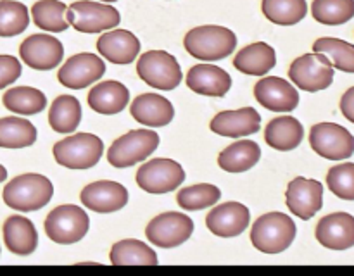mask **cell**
I'll return each mask as SVG.
<instances>
[{
	"label": "cell",
	"instance_id": "1",
	"mask_svg": "<svg viewBox=\"0 0 354 276\" xmlns=\"http://www.w3.org/2000/svg\"><path fill=\"white\" fill-rule=\"evenodd\" d=\"M54 195V185L50 179L38 172H26L10 179L3 186V202L10 209L21 213H31L47 206Z\"/></svg>",
	"mask_w": 354,
	"mask_h": 276
},
{
	"label": "cell",
	"instance_id": "2",
	"mask_svg": "<svg viewBox=\"0 0 354 276\" xmlns=\"http://www.w3.org/2000/svg\"><path fill=\"white\" fill-rule=\"evenodd\" d=\"M183 47L192 57L201 61H221L234 54L237 47V37L230 28L206 24L187 31L183 38Z\"/></svg>",
	"mask_w": 354,
	"mask_h": 276
},
{
	"label": "cell",
	"instance_id": "3",
	"mask_svg": "<svg viewBox=\"0 0 354 276\" xmlns=\"http://www.w3.org/2000/svg\"><path fill=\"white\" fill-rule=\"evenodd\" d=\"M296 233L292 217L283 213H266L252 224L251 241L259 252L280 254L292 245Z\"/></svg>",
	"mask_w": 354,
	"mask_h": 276
},
{
	"label": "cell",
	"instance_id": "4",
	"mask_svg": "<svg viewBox=\"0 0 354 276\" xmlns=\"http://www.w3.org/2000/svg\"><path fill=\"white\" fill-rule=\"evenodd\" d=\"M54 159L68 169H88L100 161L104 141L97 135L76 133L54 145Z\"/></svg>",
	"mask_w": 354,
	"mask_h": 276
},
{
	"label": "cell",
	"instance_id": "5",
	"mask_svg": "<svg viewBox=\"0 0 354 276\" xmlns=\"http://www.w3.org/2000/svg\"><path fill=\"white\" fill-rule=\"evenodd\" d=\"M159 147V135L149 128L131 130L116 138L107 150V161L114 168H130L144 162Z\"/></svg>",
	"mask_w": 354,
	"mask_h": 276
},
{
	"label": "cell",
	"instance_id": "6",
	"mask_svg": "<svg viewBox=\"0 0 354 276\" xmlns=\"http://www.w3.org/2000/svg\"><path fill=\"white\" fill-rule=\"evenodd\" d=\"M69 26L80 33H100L118 28L121 16L116 7L99 0H78L68 7L66 12Z\"/></svg>",
	"mask_w": 354,
	"mask_h": 276
},
{
	"label": "cell",
	"instance_id": "7",
	"mask_svg": "<svg viewBox=\"0 0 354 276\" xmlns=\"http://www.w3.org/2000/svg\"><path fill=\"white\" fill-rule=\"evenodd\" d=\"M88 214L75 204L55 207L45 219V233L59 245L76 244L88 233Z\"/></svg>",
	"mask_w": 354,
	"mask_h": 276
},
{
	"label": "cell",
	"instance_id": "8",
	"mask_svg": "<svg viewBox=\"0 0 354 276\" xmlns=\"http://www.w3.org/2000/svg\"><path fill=\"white\" fill-rule=\"evenodd\" d=\"M335 69L330 59L322 52H311L294 59L289 68V78L304 92H320L334 81Z\"/></svg>",
	"mask_w": 354,
	"mask_h": 276
},
{
	"label": "cell",
	"instance_id": "9",
	"mask_svg": "<svg viewBox=\"0 0 354 276\" xmlns=\"http://www.w3.org/2000/svg\"><path fill=\"white\" fill-rule=\"evenodd\" d=\"M138 78L158 90H175L182 83V69L175 55L166 50H147L138 57Z\"/></svg>",
	"mask_w": 354,
	"mask_h": 276
},
{
	"label": "cell",
	"instance_id": "10",
	"mask_svg": "<svg viewBox=\"0 0 354 276\" xmlns=\"http://www.w3.org/2000/svg\"><path fill=\"white\" fill-rule=\"evenodd\" d=\"M137 185L152 195H162L178 188L185 179L182 164L173 159H152L138 168Z\"/></svg>",
	"mask_w": 354,
	"mask_h": 276
},
{
	"label": "cell",
	"instance_id": "11",
	"mask_svg": "<svg viewBox=\"0 0 354 276\" xmlns=\"http://www.w3.org/2000/svg\"><path fill=\"white\" fill-rule=\"evenodd\" d=\"M194 233V221L187 214L162 213L149 221L145 226V237L152 245L161 248H175L185 244Z\"/></svg>",
	"mask_w": 354,
	"mask_h": 276
},
{
	"label": "cell",
	"instance_id": "12",
	"mask_svg": "<svg viewBox=\"0 0 354 276\" xmlns=\"http://www.w3.org/2000/svg\"><path fill=\"white\" fill-rule=\"evenodd\" d=\"M310 145L328 161H344L354 154V137L335 123H318L310 131Z\"/></svg>",
	"mask_w": 354,
	"mask_h": 276
},
{
	"label": "cell",
	"instance_id": "13",
	"mask_svg": "<svg viewBox=\"0 0 354 276\" xmlns=\"http://www.w3.org/2000/svg\"><path fill=\"white\" fill-rule=\"evenodd\" d=\"M21 61L37 71H50L62 62L64 47L52 34H31L19 45Z\"/></svg>",
	"mask_w": 354,
	"mask_h": 276
},
{
	"label": "cell",
	"instance_id": "14",
	"mask_svg": "<svg viewBox=\"0 0 354 276\" xmlns=\"http://www.w3.org/2000/svg\"><path fill=\"white\" fill-rule=\"evenodd\" d=\"M106 72V64L102 59L90 52L71 55L57 72V79L61 85L71 90L86 88L92 83L99 81Z\"/></svg>",
	"mask_w": 354,
	"mask_h": 276
},
{
	"label": "cell",
	"instance_id": "15",
	"mask_svg": "<svg viewBox=\"0 0 354 276\" xmlns=\"http://www.w3.org/2000/svg\"><path fill=\"white\" fill-rule=\"evenodd\" d=\"M286 204L294 216L311 219L324 207V185L311 178H294L286 192Z\"/></svg>",
	"mask_w": 354,
	"mask_h": 276
},
{
	"label": "cell",
	"instance_id": "16",
	"mask_svg": "<svg viewBox=\"0 0 354 276\" xmlns=\"http://www.w3.org/2000/svg\"><path fill=\"white\" fill-rule=\"evenodd\" d=\"M80 199L83 206L93 213H116L128 204V190L118 181L100 179L86 185L80 193Z\"/></svg>",
	"mask_w": 354,
	"mask_h": 276
},
{
	"label": "cell",
	"instance_id": "17",
	"mask_svg": "<svg viewBox=\"0 0 354 276\" xmlns=\"http://www.w3.org/2000/svg\"><path fill=\"white\" fill-rule=\"evenodd\" d=\"M254 97L265 109L290 112L299 106V92L287 79L266 76L254 85Z\"/></svg>",
	"mask_w": 354,
	"mask_h": 276
},
{
	"label": "cell",
	"instance_id": "18",
	"mask_svg": "<svg viewBox=\"0 0 354 276\" xmlns=\"http://www.w3.org/2000/svg\"><path fill=\"white\" fill-rule=\"evenodd\" d=\"M251 221V213L241 202H225L213 207L206 216V226L213 235L221 238L239 237Z\"/></svg>",
	"mask_w": 354,
	"mask_h": 276
},
{
	"label": "cell",
	"instance_id": "19",
	"mask_svg": "<svg viewBox=\"0 0 354 276\" xmlns=\"http://www.w3.org/2000/svg\"><path fill=\"white\" fill-rule=\"evenodd\" d=\"M318 244L330 250H346L354 247V216L349 213H334L322 217L315 231Z\"/></svg>",
	"mask_w": 354,
	"mask_h": 276
},
{
	"label": "cell",
	"instance_id": "20",
	"mask_svg": "<svg viewBox=\"0 0 354 276\" xmlns=\"http://www.w3.org/2000/svg\"><path fill=\"white\" fill-rule=\"evenodd\" d=\"M261 126V116L254 107H242L237 110L218 112L211 121L209 128L213 133L228 138H242L254 135Z\"/></svg>",
	"mask_w": 354,
	"mask_h": 276
},
{
	"label": "cell",
	"instance_id": "21",
	"mask_svg": "<svg viewBox=\"0 0 354 276\" xmlns=\"http://www.w3.org/2000/svg\"><path fill=\"white\" fill-rule=\"evenodd\" d=\"M97 50L113 64H131L140 54V40L131 31L113 28L97 40Z\"/></svg>",
	"mask_w": 354,
	"mask_h": 276
},
{
	"label": "cell",
	"instance_id": "22",
	"mask_svg": "<svg viewBox=\"0 0 354 276\" xmlns=\"http://www.w3.org/2000/svg\"><path fill=\"white\" fill-rule=\"evenodd\" d=\"M130 112L137 123L147 128L166 126L175 117V107L166 97L158 93H142L131 102Z\"/></svg>",
	"mask_w": 354,
	"mask_h": 276
},
{
	"label": "cell",
	"instance_id": "23",
	"mask_svg": "<svg viewBox=\"0 0 354 276\" xmlns=\"http://www.w3.org/2000/svg\"><path fill=\"white\" fill-rule=\"evenodd\" d=\"M187 86L204 97H225L232 88V76L213 64H196L187 72Z\"/></svg>",
	"mask_w": 354,
	"mask_h": 276
},
{
	"label": "cell",
	"instance_id": "24",
	"mask_svg": "<svg viewBox=\"0 0 354 276\" xmlns=\"http://www.w3.org/2000/svg\"><path fill=\"white\" fill-rule=\"evenodd\" d=\"M128 100H130L128 88L123 83L114 79L97 83L88 92V106L95 112L107 114V116L121 112L128 106Z\"/></svg>",
	"mask_w": 354,
	"mask_h": 276
},
{
	"label": "cell",
	"instance_id": "25",
	"mask_svg": "<svg viewBox=\"0 0 354 276\" xmlns=\"http://www.w3.org/2000/svg\"><path fill=\"white\" fill-rule=\"evenodd\" d=\"M6 247L16 255H30L38 247V233L35 224L24 216H10L3 223Z\"/></svg>",
	"mask_w": 354,
	"mask_h": 276
},
{
	"label": "cell",
	"instance_id": "26",
	"mask_svg": "<svg viewBox=\"0 0 354 276\" xmlns=\"http://www.w3.org/2000/svg\"><path fill=\"white\" fill-rule=\"evenodd\" d=\"M277 52L266 41H254L242 48L234 59L235 69L249 76H263L275 68Z\"/></svg>",
	"mask_w": 354,
	"mask_h": 276
},
{
	"label": "cell",
	"instance_id": "27",
	"mask_svg": "<svg viewBox=\"0 0 354 276\" xmlns=\"http://www.w3.org/2000/svg\"><path fill=\"white\" fill-rule=\"evenodd\" d=\"M304 138V128L294 116H280L268 123L265 130V140L272 148L280 152L294 150Z\"/></svg>",
	"mask_w": 354,
	"mask_h": 276
},
{
	"label": "cell",
	"instance_id": "28",
	"mask_svg": "<svg viewBox=\"0 0 354 276\" xmlns=\"http://www.w3.org/2000/svg\"><path fill=\"white\" fill-rule=\"evenodd\" d=\"M261 159V148L254 140H237L218 155V166L227 172H244Z\"/></svg>",
	"mask_w": 354,
	"mask_h": 276
},
{
	"label": "cell",
	"instance_id": "29",
	"mask_svg": "<svg viewBox=\"0 0 354 276\" xmlns=\"http://www.w3.org/2000/svg\"><path fill=\"white\" fill-rule=\"evenodd\" d=\"M111 264L113 266H158V254L145 241L127 238L116 241L111 248Z\"/></svg>",
	"mask_w": 354,
	"mask_h": 276
},
{
	"label": "cell",
	"instance_id": "30",
	"mask_svg": "<svg viewBox=\"0 0 354 276\" xmlns=\"http://www.w3.org/2000/svg\"><path fill=\"white\" fill-rule=\"evenodd\" d=\"M82 121V103L73 95H59L48 110V124L57 133H73Z\"/></svg>",
	"mask_w": 354,
	"mask_h": 276
},
{
	"label": "cell",
	"instance_id": "31",
	"mask_svg": "<svg viewBox=\"0 0 354 276\" xmlns=\"http://www.w3.org/2000/svg\"><path fill=\"white\" fill-rule=\"evenodd\" d=\"M2 102L10 112L33 116L47 107V97L41 90L33 88V86H14L3 93Z\"/></svg>",
	"mask_w": 354,
	"mask_h": 276
},
{
	"label": "cell",
	"instance_id": "32",
	"mask_svg": "<svg viewBox=\"0 0 354 276\" xmlns=\"http://www.w3.org/2000/svg\"><path fill=\"white\" fill-rule=\"evenodd\" d=\"M37 128L23 117H0V147L24 148L37 141Z\"/></svg>",
	"mask_w": 354,
	"mask_h": 276
},
{
	"label": "cell",
	"instance_id": "33",
	"mask_svg": "<svg viewBox=\"0 0 354 276\" xmlns=\"http://www.w3.org/2000/svg\"><path fill=\"white\" fill-rule=\"evenodd\" d=\"M261 10L266 19L279 26H294L308 14L306 0H263Z\"/></svg>",
	"mask_w": 354,
	"mask_h": 276
},
{
	"label": "cell",
	"instance_id": "34",
	"mask_svg": "<svg viewBox=\"0 0 354 276\" xmlns=\"http://www.w3.org/2000/svg\"><path fill=\"white\" fill-rule=\"evenodd\" d=\"M68 7L61 0H38L31 7V17L33 23L40 30L52 31V33H61L69 28L68 19H66Z\"/></svg>",
	"mask_w": 354,
	"mask_h": 276
},
{
	"label": "cell",
	"instance_id": "35",
	"mask_svg": "<svg viewBox=\"0 0 354 276\" xmlns=\"http://www.w3.org/2000/svg\"><path fill=\"white\" fill-rule=\"evenodd\" d=\"M311 16L325 26H339L354 17V0H313Z\"/></svg>",
	"mask_w": 354,
	"mask_h": 276
},
{
	"label": "cell",
	"instance_id": "36",
	"mask_svg": "<svg viewBox=\"0 0 354 276\" xmlns=\"http://www.w3.org/2000/svg\"><path fill=\"white\" fill-rule=\"evenodd\" d=\"M313 52H322L330 59L332 66L339 71L354 72V45L341 38L324 37L313 43Z\"/></svg>",
	"mask_w": 354,
	"mask_h": 276
},
{
	"label": "cell",
	"instance_id": "37",
	"mask_svg": "<svg viewBox=\"0 0 354 276\" xmlns=\"http://www.w3.org/2000/svg\"><path fill=\"white\" fill-rule=\"evenodd\" d=\"M221 197V190L213 183H199L187 186L176 193V202L185 210H201L216 206Z\"/></svg>",
	"mask_w": 354,
	"mask_h": 276
},
{
	"label": "cell",
	"instance_id": "38",
	"mask_svg": "<svg viewBox=\"0 0 354 276\" xmlns=\"http://www.w3.org/2000/svg\"><path fill=\"white\" fill-rule=\"evenodd\" d=\"M28 24H30V12L23 2L0 0V37H17L26 30Z\"/></svg>",
	"mask_w": 354,
	"mask_h": 276
},
{
	"label": "cell",
	"instance_id": "39",
	"mask_svg": "<svg viewBox=\"0 0 354 276\" xmlns=\"http://www.w3.org/2000/svg\"><path fill=\"white\" fill-rule=\"evenodd\" d=\"M327 185L342 200H354V162L332 166L327 172Z\"/></svg>",
	"mask_w": 354,
	"mask_h": 276
},
{
	"label": "cell",
	"instance_id": "40",
	"mask_svg": "<svg viewBox=\"0 0 354 276\" xmlns=\"http://www.w3.org/2000/svg\"><path fill=\"white\" fill-rule=\"evenodd\" d=\"M21 62L14 55H0V90L9 86L10 83L17 81L21 76Z\"/></svg>",
	"mask_w": 354,
	"mask_h": 276
},
{
	"label": "cell",
	"instance_id": "41",
	"mask_svg": "<svg viewBox=\"0 0 354 276\" xmlns=\"http://www.w3.org/2000/svg\"><path fill=\"white\" fill-rule=\"evenodd\" d=\"M341 110L348 121L354 124V86L346 90V93L341 99Z\"/></svg>",
	"mask_w": 354,
	"mask_h": 276
},
{
	"label": "cell",
	"instance_id": "42",
	"mask_svg": "<svg viewBox=\"0 0 354 276\" xmlns=\"http://www.w3.org/2000/svg\"><path fill=\"white\" fill-rule=\"evenodd\" d=\"M3 179H7V169L0 164V183H2Z\"/></svg>",
	"mask_w": 354,
	"mask_h": 276
},
{
	"label": "cell",
	"instance_id": "43",
	"mask_svg": "<svg viewBox=\"0 0 354 276\" xmlns=\"http://www.w3.org/2000/svg\"><path fill=\"white\" fill-rule=\"evenodd\" d=\"M99 2H106V3H109V2H116V0H99Z\"/></svg>",
	"mask_w": 354,
	"mask_h": 276
}]
</instances>
